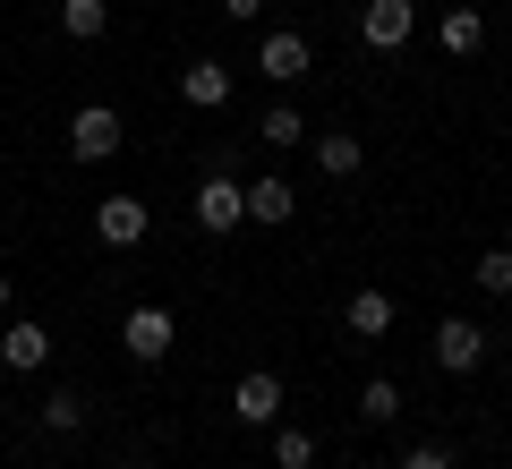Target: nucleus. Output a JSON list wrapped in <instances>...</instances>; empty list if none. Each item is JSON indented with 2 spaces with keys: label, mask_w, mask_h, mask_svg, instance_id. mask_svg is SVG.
Masks as SVG:
<instances>
[{
  "label": "nucleus",
  "mask_w": 512,
  "mask_h": 469,
  "mask_svg": "<svg viewBox=\"0 0 512 469\" xmlns=\"http://www.w3.org/2000/svg\"><path fill=\"white\" fill-rule=\"evenodd\" d=\"M180 103L188 111H222L231 103V69H222V60H188L180 69Z\"/></svg>",
  "instance_id": "nucleus-11"
},
{
  "label": "nucleus",
  "mask_w": 512,
  "mask_h": 469,
  "mask_svg": "<svg viewBox=\"0 0 512 469\" xmlns=\"http://www.w3.org/2000/svg\"><path fill=\"white\" fill-rule=\"evenodd\" d=\"M35 418H43V435H77V427H86V393H77V384H52Z\"/></svg>",
  "instance_id": "nucleus-13"
},
{
  "label": "nucleus",
  "mask_w": 512,
  "mask_h": 469,
  "mask_svg": "<svg viewBox=\"0 0 512 469\" xmlns=\"http://www.w3.org/2000/svg\"><path fill=\"white\" fill-rule=\"evenodd\" d=\"M308 69H316V52H308V35H291V26H274V35L256 43V77H274V86H299Z\"/></svg>",
  "instance_id": "nucleus-8"
},
{
  "label": "nucleus",
  "mask_w": 512,
  "mask_h": 469,
  "mask_svg": "<svg viewBox=\"0 0 512 469\" xmlns=\"http://www.w3.org/2000/svg\"><path fill=\"white\" fill-rule=\"evenodd\" d=\"M111 26V0H60V35L69 43H94Z\"/></svg>",
  "instance_id": "nucleus-16"
},
{
  "label": "nucleus",
  "mask_w": 512,
  "mask_h": 469,
  "mask_svg": "<svg viewBox=\"0 0 512 469\" xmlns=\"http://www.w3.org/2000/svg\"><path fill=\"white\" fill-rule=\"evenodd\" d=\"M359 418H367V427H393V418H402V384H393V376H367Z\"/></svg>",
  "instance_id": "nucleus-17"
},
{
  "label": "nucleus",
  "mask_w": 512,
  "mask_h": 469,
  "mask_svg": "<svg viewBox=\"0 0 512 469\" xmlns=\"http://www.w3.org/2000/svg\"><path fill=\"white\" fill-rule=\"evenodd\" d=\"M171 342H180V325H171V307H128V316H120V350H128V359H137V367H163L171 359Z\"/></svg>",
  "instance_id": "nucleus-1"
},
{
  "label": "nucleus",
  "mask_w": 512,
  "mask_h": 469,
  "mask_svg": "<svg viewBox=\"0 0 512 469\" xmlns=\"http://www.w3.org/2000/svg\"><path fill=\"white\" fill-rule=\"evenodd\" d=\"M222 18H239V26H248V18H265V0H222Z\"/></svg>",
  "instance_id": "nucleus-22"
},
{
  "label": "nucleus",
  "mask_w": 512,
  "mask_h": 469,
  "mask_svg": "<svg viewBox=\"0 0 512 469\" xmlns=\"http://www.w3.org/2000/svg\"><path fill=\"white\" fill-rule=\"evenodd\" d=\"M419 35V0H367L359 9V43L367 52H402Z\"/></svg>",
  "instance_id": "nucleus-3"
},
{
  "label": "nucleus",
  "mask_w": 512,
  "mask_h": 469,
  "mask_svg": "<svg viewBox=\"0 0 512 469\" xmlns=\"http://www.w3.org/2000/svg\"><path fill=\"white\" fill-rule=\"evenodd\" d=\"M342 325L359 333V342H384V333H393V290L359 282V290H350V307H342Z\"/></svg>",
  "instance_id": "nucleus-10"
},
{
  "label": "nucleus",
  "mask_w": 512,
  "mask_h": 469,
  "mask_svg": "<svg viewBox=\"0 0 512 469\" xmlns=\"http://www.w3.org/2000/svg\"><path fill=\"white\" fill-rule=\"evenodd\" d=\"M231 418H239V427H274V418H282V376H274V367H248V376L231 384Z\"/></svg>",
  "instance_id": "nucleus-7"
},
{
  "label": "nucleus",
  "mask_w": 512,
  "mask_h": 469,
  "mask_svg": "<svg viewBox=\"0 0 512 469\" xmlns=\"http://www.w3.org/2000/svg\"><path fill=\"white\" fill-rule=\"evenodd\" d=\"M188 214H197V231L231 239L239 222H248V197H239V180H231V171H205V180H197V197H188Z\"/></svg>",
  "instance_id": "nucleus-2"
},
{
  "label": "nucleus",
  "mask_w": 512,
  "mask_h": 469,
  "mask_svg": "<svg viewBox=\"0 0 512 469\" xmlns=\"http://www.w3.org/2000/svg\"><path fill=\"white\" fill-rule=\"evenodd\" d=\"M265 435H274V469H316V435H308V427H291V418H274Z\"/></svg>",
  "instance_id": "nucleus-15"
},
{
  "label": "nucleus",
  "mask_w": 512,
  "mask_h": 469,
  "mask_svg": "<svg viewBox=\"0 0 512 469\" xmlns=\"http://www.w3.org/2000/svg\"><path fill=\"white\" fill-rule=\"evenodd\" d=\"M0 367H9V376H43V367H52V333H43L35 316H9V325H0Z\"/></svg>",
  "instance_id": "nucleus-5"
},
{
  "label": "nucleus",
  "mask_w": 512,
  "mask_h": 469,
  "mask_svg": "<svg viewBox=\"0 0 512 469\" xmlns=\"http://www.w3.org/2000/svg\"><path fill=\"white\" fill-rule=\"evenodd\" d=\"M402 469H461V461H453L444 444H410V452H402Z\"/></svg>",
  "instance_id": "nucleus-21"
},
{
  "label": "nucleus",
  "mask_w": 512,
  "mask_h": 469,
  "mask_svg": "<svg viewBox=\"0 0 512 469\" xmlns=\"http://www.w3.org/2000/svg\"><path fill=\"white\" fill-rule=\"evenodd\" d=\"M239 197H248V222H265V231H282V222L299 214L291 180H239Z\"/></svg>",
  "instance_id": "nucleus-12"
},
{
  "label": "nucleus",
  "mask_w": 512,
  "mask_h": 469,
  "mask_svg": "<svg viewBox=\"0 0 512 469\" xmlns=\"http://www.w3.org/2000/svg\"><path fill=\"white\" fill-rule=\"evenodd\" d=\"M146 231H154V205L146 197H103V205H94V239H103V248H137Z\"/></svg>",
  "instance_id": "nucleus-9"
},
{
  "label": "nucleus",
  "mask_w": 512,
  "mask_h": 469,
  "mask_svg": "<svg viewBox=\"0 0 512 469\" xmlns=\"http://www.w3.org/2000/svg\"><path fill=\"white\" fill-rule=\"evenodd\" d=\"M436 43H444V52H453V60H470L478 43H487V18H478V9H444V26H436Z\"/></svg>",
  "instance_id": "nucleus-14"
},
{
  "label": "nucleus",
  "mask_w": 512,
  "mask_h": 469,
  "mask_svg": "<svg viewBox=\"0 0 512 469\" xmlns=\"http://www.w3.org/2000/svg\"><path fill=\"white\" fill-rule=\"evenodd\" d=\"M9 299H18V282H9V273H0V307H9Z\"/></svg>",
  "instance_id": "nucleus-23"
},
{
  "label": "nucleus",
  "mask_w": 512,
  "mask_h": 469,
  "mask_svg": "<svg viewBox=\"0 0 512 469\" xmlns=\"http://www.w3.org/2000/svg\"><path fill=\"white\" fill-rule=\"evenodd\" d=\"M470 282L487 290V299H512V248H487V256L470 265Z\"/></svg>",
  "instance_id": "nucleus-20"
},
{
  "label": "nucleus",
  "mask_w": 512,
  "mask_h": 469,
  "mask_svg": "<svg viewBox=\"0 0 512 469\" xmlns=\"http://www.w3.org/2000/svg\"><path fill=\"white\" fill-rule=\"evenodd\" d=\"M427 350H436V367H444V376H470V367L487 359V325H478V316H444Z\"/></svg>",
  "instance_id": "nucleus-4"
},
{
  "label": "nucleus",
  "mask_w": 512,
  "mask_h": 469,
  "mask_svg": "<svg viewBox=\"0 0 512 469\" xmlns=\"http://www.w3.org/2000/svg\"><path fill=\"white\" fill-rule=\"evenodd\" d=\"M69 154H77V163H111V154H120V111H111V103H86V111L69 120Z\"/></svg>",
  "instance_id": "nucleus-6"
},
{
  "label": "nucleus",
  "mask_w": 512,
  "mask_h": 469,
  "mask_svg": "<svg viewBox=\"0 0 512 469\" xmlns=\"http://www.w3.org/2000/svg\"><path fill=\"white\" fill-rule=\"evenodd\" d=\"M308 137V120H299V103H274L265 120H256V145H299Z\"/></svg>",
  "instance_id": "nucleus-19"
},
{
  "label": "nucleus",
  "mask_w": 512,
  "mask_h": 469,
  "mask_svg": "<svg viewBox=\"0 0 512 469\" xmlns=\"http://www.w3.org/2000/svg\"><path fill=\"white\" fill-rule=\"evenodd\" d=\"M359 163H367V154H359V137H316V171H325V180H350Z\"/></svg>",
  "instance_id": "nucleus-18"
}]
</instances>
